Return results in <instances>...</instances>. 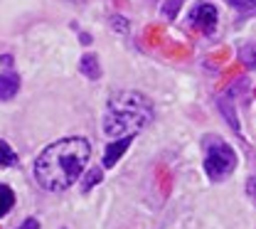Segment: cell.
<instances>
[{
	"label": "cell",
	"mask_w": 256,
	"mask_h": 229,
	"mask_svg": "<svg viewBox=\"0 0 256 229\" xmlns=\"http://www.w3.org/2000/svg\"><path fill=\"white\" fill-rule=\"evenodd\" d=\"M92 158V146L86 138L69 136L47 146L34 160V178L50 192H62L72 188Z\"/></svg>",
	"instance_id": "1"
},
{
	"label": "cell",
	"mask_w": 256,
	"mask_h": 229,
	"mask_svg": "<svg viewBox=\"0 0 256 229\" xmlns=\"http://www.w3.org/2000/svg\"><path fill=\"white\" fill-rule=\"evenodd\" d=\"M153 118L150 101L138 92H116L108 98L104 114V133L108 138H126L143 131Z\"/></svg>",
	"instance_id": "2"
},
{
	"label": "cell",
	"mask_w": 256,
	"mask_h": 229,
	"mask_svg": "<svg viewBox=\"0 0 256 229\" xmlns=\"http://www.w3.org/2000/svg\"><path fill=\"white\" fill-rule=\"evenodd\" d=\"M236 168V153L222 138L207 136L204 138V170L212 180H224Z\"/></svg>",
	"instance_id": "3"
},
{
	"label": "cell",
	"mask_w": 256,
	"mask_h": 229,
	"mask_svg": "<svg viewBox=\"0 0 256 229\" xmlns=\"http://www.w3.org/2000/svg\"><path fill=\"white\" fill-rule=\"evenodd\" d=\"M190 22H192V28L200 30V32H204V34L214 32V28H217V10H214V5L200 2L190 12Z\"/></svg>",
	"instance_id": "4"
},
{
	"label": "cell",
	"mask_w": 256,
	"mask_h": 229,
	"mask_svg": "<svg viewBox=\"0 0 256 229\" xmlns=\"http://www.w3.org/2000/svg\"><path fill=\"white\" fill-rule=\"evenodd\" d=\"M130 140H133V136H126V138H116V140H111V143H108V148H106V153H104V165H106V168H114V165L118 163V158H121V156L128 150Z\"/></svg>",
	"instance_id": "5"
},
{
	"label": "cell",
	"mask_w": 256,
	"mask_h": 229,
	"mask_svg": "<svg viewBox=\"0 0 256 229\" xmlns=\"http://www.w3.org/2000/svg\"><path fill=\"white\" fill-rule=\"evenodd\" d=\"M20 92V76L12 72H2L0 74V101H10Z\"/></svg>",
	"instance_id": "6"
},
{
	"label": "cell",
	"mask_w": 256,
	"mask_h": 229,
	"mask_svg": "<svg viewBox=\"0 0 256 229\" xmlns=\"http://www.w3.org/2000/svg\"><path fill=\"white\" fill-rule=\"evenodd\" d=\"M79 69H82V74L86 79H98L101 76V66H98V60L94 54H84L82 62H79Z\"/></svg>",
	"instance_id": "7"
},
{
	"label": "cell",
	"mask_w": 256,
	"mask_h": 229,
	"mask_svg": "<svg viewBox=\"0 0 256 229\" xmlns=\"http://www.w3.org/2000/svg\"><path fill=\"white\" fill-rule=\"evenodd\" d=\"M15 207V192L8 185H0V217H5Z\"/></svg>",
	"instance_id": "8"
},
{
	"label": "cell",
	"mask_w": 256,
	"mask_h": 229,
	"mask_svg": "<svg viewBox=\"0 0 256 229\" xmlns=\"http://www.w3.org/2000/svg\"><path fill=\"white\" fill-rule=\"evenodd\" d=\"M18 163V156L15 150L10 148L8 140H0V168H10V165Z\"/></svg>",
	"instance_id": "9"
},
{
	"label": "cell",
	"mask_w": 256,
	"mask_h": 229,
	"mask_svg": "<svg viewBox=\"0 0 256 229\" xmlns=\"http://www.w3.org/2000/svg\"><path fill=\"white\" fill-rule=\"evenodd\" d=\"M101 178H104V172H101V168H94V170H89L86 172V178H84V182H82V192H89L94 185L101 182Z\"/></svg>",
	"instance_id": "10"
},
{
	"label": "cell",
	"mask_w": 256,
	"mask_h": 229,
	"mask_svg": "<svg viewBox=\"0 0 256 229\" xmlns=\"http://www.w3.org/2000/svg\"><path fill=\"white\" fill-rule=\"evenodd\" d=\"M232 8H236L239 12H252L256 10V0H229Z\"/></svg>",
	"instance_id": "11"
},
{
	"label": "cell",
	"mask_w": 256,
	"mask_h": 229,
	"mask_svg": "<svg viewBox=\"0 0 256 229\" xmlns=\"http://www.w3.org/2000/svg\"><path fill=\"white\" fill-rule=\"evenodd\" d=\"M242 62H244V64H249V66H256V44L242 50Z\"/></svg>",
	"instance_id": "12"
},
{
	"label": "cell",
	"mask_w": 256,
	"mask_h": 229,
	"mask_svg": "<svg viewBox=\"0 0 256 229\" xmlns=\"http://www.w3.org/2000/svg\"><path fill=\"white\" fill-rule=\"evenodd\" d=\"M18 229H40V222H37L34 217H28V220H25V222H22Z\"/></svg>",
	"instance_id": "13"
},
{
	"label": "cell",
	"mask_w": 256,
	"mask_h": 229,
	"mask_svg": "<svg viewBox=\"0 0 256 229\" xmlns=\"http://www.w3.org/2000/svg\"><path fill=\"white\" fill-rule=\"evenodd\" d=\"M246 192H249V197L256 202V178H252V180L246 182Z\"/></svg>",
	"instance_id": "14"
},
{
	"label": "cell",
	"mask_w": 256,
	"mask_h": 229,
	"mask_svg": "<svg viewBox=\"0 0 256 229\" xmlns=\"http://www.w3.org/2000/svg\"><path fill=\"white\" fill-rule=\"evenodd\" d=\"M114 20H116V28H118V30H126V22H124V18H114Z\"/></svg>",
	"instance_id": "15"
}]
</instances>
